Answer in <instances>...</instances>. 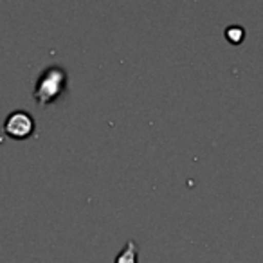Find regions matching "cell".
Returning a JSON list of instances; mask_svg holds the SVG:
<instances>
[{
  "label": "cell",
  "instance_id": "obj_4",
  "mask_svg": "<svg viewBox=\"0 0 263 263\" xmlns=\"http://www.w3.org/2000/svg\"><path fill=\"white\" fill-rule=\"evenodd\" d=\"M226 36H227V40H229L231 44H240V42L243 40L245 33H243V29H241L240 26H231V27H227Z\"/></svg>",
  "mask_w": 263,
  "mask_h": 263
},
{
  "label": "cell",
  "instance_id": "obj_1",
  "mask_svg": "<svg viewBox=\"0 0 263 263\" xmlns=\"http://www.w3.org/2000/svg\"><path fill=\"white\" fill-rule=\"evenodd\" d=\"M67 88V72L62 67H47L44 72L38 76L34 85L33 98L38 106H47L54 103Z\"/></svg>",
  "mask_w": 263,
  "mask_h": 263
},
{
  "label": "cell",
  "instance_id": "obj_2",
  "mask_svg": "<svg viewBox=\"0 0 263 263\" xmlns=\"http://www.w3.org/2000/svg\"><path fill=\"white\" fill-rule=\"evenodd\" d=\"M4 134L15 141L29 139L36 130V123H34L33 116L26 110H15L11 112L4 121Z\"/></svg>",
  "mask_w": 263,
  "mask_h": 263
},
{
  "label": "cell",
  "instance_id": "obj_3",
  "mask_svg": "<svg viewBox=\"0 0 263 263\" xmlns=\"http://www.w3.org/2000/svg\"><path fill=\"white\" fill-rule=\"evenodd\" d=\"M137 254H139V249H137L136 241H128L124 245V249L116 256V261L114 263H137Z\"/></svg>",
  "mask_w": 263,
  "mask_h": 263
}]
</instances>
